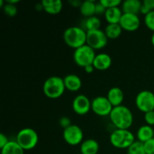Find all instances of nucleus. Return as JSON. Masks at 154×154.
Here are the masks:
<instances>
[{"label": "nucleus", "mask_w": 154, "mask_h": 154, "mask_svg": "<svg viewBox=\"0 0 154 154\" xmlns=\"http://www.w3.org/2000/svg\"><path fill=\"white\" fill-rule=\"evenodd\" d=\"M109 117L112 124L118 129H129L133 123V114L124 105L114 107Z\"/></svg>", "instance_id": "f257e3e1"}, {"label": "nucleus", "mask_w": 154, "mask_h": 154, "mask_svg": "<svg viewBox=\"0 0 154 154\" xmlns=\"http://www.w3.org/2000/svg\"><path fill=\"white\" fill-rule=\"evenodd\" d=\"M63 39L66 45L75 50L87 44V31L78 26H71L63 33Z\"/></svg>", "instance_id": "f03ea898"}, {"label": "nucleus", "mask_w": 154, "mask_h": 154, "mask_svg": "<svg viewBox=\"0 0 154 154\" xmlns=\"http://www.w3.org/2000/svg\"><path fill=\"white\" fill-rule=\"evenodd\" d=\"M66 90L63 78L58 76L48 78L43 84V92L49 99H56L61 97Z\"/></svg>", "instance_id": "7ed1b4c3"}, {"label": "nucleus", "mask_w": 154, "mask_h": 154, "mask_svg": "<svg viewBox=\"0 0 154 154\" xmlns=\"http://www.w3.org/2000/svg\"><path fill=\"white\" fill-rule=\"evenodd\" d=\"M135 141V136L129 129H117L110 136V142L116 148L128 149Z\"/></svg>", "instance_id": "20e7f679"}, {"label": "nucleus", "mask_w": 154, "mask_h": 154, "mask_svg": "<svg viewBox=\"0 0 154 154\" xmlns=\"http://www.w3.org/2000/svg\"><path fill=\"white\" fill-rule=\"evenodd\" d=\"M96 56L95 50L86 44L75 50L73 59L78 66L84 68L89 65H93Z\"/></svg>", "instance_id": "39448f33"}, {"label": "nucleus", "mask_w": 154, "mask_h": 154, "mask_svg": "<svg viewBox=\"0 0 154 154\" xmlns=\"http://www.w3.org/2000/svg\"><path fill=\"white\" fill-rule=\"evenodd\" d=\"M16 141L24 150H29L35 147L38 144V135L34 129L25 128L18 132Z\"/></svg>", "instance_id": "423d86ee"}, {"label": "nucleus", "mask_w": 154, "mask_h": 154, "mask_svg": "<svg viewBox=\"0 0 154 154\" xmlns=\"http://www.w3.org/2000/svg\"><path fill=\"white\" fill-rule=\"evenodd\" d=\"M108 38L102 29L87 32V45L93 50H100L107 45Z\"/></svg>", "instance_id": "0eeeda50"}, {"label": "nucleus", "mask_w": 154, "mask_h": 154, "mask_svg": "<svg viewBox=\"0 0 154 154\" xmlns=\"http://www.w3.org/2000/svg\"><path fill=\"white\" fill-rule=\"evenodd\" d=\"M135 105L144 114L154 110V93L150 90H142L135 98Z\"/></svg>", "instance_id": "6e6552de"}, {"label": "nucleus", "mask_w": 154, "mask_h": 154, "mask_svg": "<svg viewBox=\"0 0 154 154\" xmlns=\"http://www.w3.org/2000/svg\"><path fill=\"white\" fill-rule=\"evenodd\" d=\"M114 107L107 96H97L91 102V109L96 115L100 117L110 116Z\"/></svg>", "instance_id": "1a4fd4ad"}, {"label": "nucleus", "mask_w": 154, "mask_h": 154, "mask_svg": "<svg viewBox=\"0 0 154 154\" xmlns=\"http://www.w3.org/2000/svg\"><path fill=\"white\" fill-rule=\"evenodd\" d=\"M63 138L68 144L71 146H76L81 144L84 139V132L78 126L71 125L63 131Z\"/></svg>", "instance_id": "9d476101"}, {"label": "nucleus", "mask_w": 154, "mask_h": 154, "mask_svg": "<svg viewBox=\"0 0 154 154\" xmlns=\"http://www.w3.org/2000/svg\"><path fill=\"white\" fill-rule=\"evenodd\" d=\"M72 108L78 115H85L91 109V102L85 95H78L72 102Z\"/></svg>", "instance_id": "9b49d317"}, {"label": "nucleus", "mask_w": 154, "mask_h": 154, "mask_svg": "<svg viewBox=\"0 0 154 154\" xmlns=\"http://www.w3.org/2000/svg\"><path fill=\"white\" fill-rule=\"evenodd\" d=\"M119 24L123 30L128 32H134L136 31L139 28L141 21L138 17V15L132 14H123Z\"/></svg>", "instance_id": "f8f14e48"}, {"label": "nucleus", "mask_w": 154, "mask_h": 154, "mask_svg": "<svg viewBox=\"0 0 154 154\" xmlns=\"http://www.w3.org/2000/svg\"><path fill=\"white\" fill-rule=\"evenodd\" d=\"M111 64H112V60H111V57L105 53L96 54L93 63L95 69L99 71L107 70L111 67Z\"/></svg>", "instance_id": "ddd939ff"}, {"label": "nucleus", "mask_w": 154, "mask_h": 154, "mask_svg": "<svg viewBox=\"0 0 154 154\" xmlns=\"http://www.w3.org/2000/svg\"><path fill=\"white\" fill-rule=\"evenodd\" d=\"M107 98L114 108V107L122 105L123 99H124V93L120 87H112L108 90Z\"/></svg>", "instance_id": "4468645a"}, {"label": "nucleus", "mask_w": 154, "mask_h": 154, "mask_svg": "<svg viewBox=\"0 0 154 154\" xmlns=\"http://www.w3.org/2000/svg\"><path fill=\"white\" fill-rule=\"evenodd\" d=\"M45 11L49 14H58L63 9V2L60 0H43L42 2Z\"/></svg>", "instance_id": "2eb2a0df"}, {"label": "nucleus", "mask_w": 154, "mask_h": 154, "mask_svg": "<svg viewBox=\"0 0 154 154\" xmlns=\"http://www.w3.org/2000/svg\"><path fill=\"white\" fill-rule=\"evenodd\" d=\"M65 87L66 90L71 92H77L81 89L82 86V81L79 76L74 74L68 75L63 78Z\"/></svg>", "instance_id": "dca6fc26"}, {"label": "nucleus", "mask_w": 154, "mask_h": 154, "mask_svg": "<svg viewBox=\"0 0 154 154\" xmlns=\"http://www.w3.org/2000/svg\"><path fill=\"white\" fill-rule=\"evenodd\" d=\"M142 2L138 0H126L122 4V11L123 14H136L141 12Z\"/></svg>", "instance_id": "f3484780"}, {"label": "nucleus", "mask_w": 154, "mask_h": 154, "mask_svg": "<svg viewBox=\"0 0 154 154\" xmlns=\"http://www.w3.org/2000/svg\"><path fill=\"white\" fill-rule=\"evenodd\" d=\"M123 14L122 9L119 7L111 8L106 10L105 14V18L108 24H118L120 23V19Z\"/></svg>", "instance_id": "a211bd4d"}, {"label": "nucleus", "mask_w": 154, "mask_h": 154, "mask_svg": "<svg viewBox=\"0 0 154 154\" xmlns=\"http://www.w3.org/2000/svg\"><path fill=\"white\" fill-rule=\"evenodd\" d=\"M81 154H97L99 150V144L93 138L87 139L81 144Z\"/></svg>", "instance_id": "6ab92c4d"}, {"label": "nucleus", "mask_w": 154, "mask_h": 154, "mask_svg": "<svg viewBox=\"0 0 154 154\" xmlns=\"http://www.w3.org/2000/svg\"><path fill=\"white\" fill-rule=\"evenodd\" d=\"M137 138L138 141L142 143L147 142V141L154 138V130L153 127L149 125L141 126L137 132Z\"/></svg>", "instance_id": "aec40b11"}, {"label": "nucleus", "mask_w": 154, "mask_h": 154, "mask_svg": "<svg viewBox=\"0 0 154 154\" xmlns=\"http://www.w3.org/2000/svg\"><path fill=\"white\" fill-rule=\"evenodd\" d=\"M96 3V2L93 0H87V1L82 2V4L80 7V12L81 14L87 18L94 16Z\"/></svg>", "instance_id": "412c9836"}, {"label": "nucleus", "mask_w": 154, "mask_h": 154, "mask_svg": "<svg viewBox=\"0 0 154 154\" xmlns=\"http://www.w3.org/2000/svg\"><path fill=\"white\" fill-rule=\"evenodd\" d=\"M25 150L16 141H9V142L1 149V154H24Z\"/></svg>", "instance_id": "4be33fe9"}, {"label": "nucleus", "mask_w": 154, "mask_h": 154, "mask_svg": "<svg viewBox=\"0 0 154 154\" xmlns=\"http://www.w3.org/2000/svg\"><path fill=\"white\" fill-rule=\"evenodd\" d=\"M123 29L120 24H108L105 27V32L108 39H116L121 35Z\"/></svg>", "instance_id": "5701e85b"}, {"label": "nucleus", "mask_w": 154, "mask_h": 154, "mask_svg": "<svg viewBox=\"0 0 154 154\" xmlns=\"http://www.w3.org/2000/svg\"><path fill=\"white\" fill-rule=\"evenodd\" d=\"M101 20L96 16H92L90 17L86 18L84 20V28L87 31L100 29Z\"/></svg>", "instance_id": "b1692460"}, {"label": "nucleus", "mask_w": 154, "mask_h": 154, "mask_svg": "<svg viewBox=\"0 0 154 154\" xmlns=\"http://www.w3.org/2000/svg\"><path fill=\"white\" fill-rule=\"evenodd\" d=\"M127 154H146L144 143L139 141H135L127 149Z\"/></svg>", "instance_id": "393cba45"}, {"label": "nucleus", "mask_w": 154, "mask_h": 154, "mask_svg": "<svg viewBox=\"0 0 154 154\" xmlns=\"http://www.w3.org/2000/svg\"><path fill=\"white\" fill-rule=\"evenodd\" d=\"M152 11H154V0H144L142 2L140 13L146 15Z\"/></svg>", "instance_id": "a878e982"}, {"label": "nucleus", "mask_w": 154, "mask_h": 154, "mask_svg": "<svg viewBox=\"0 0 154 154\" xmlns=\"http://www.w3.org/2000/svg\"><path fill=\"white\" fill-rule=\"evenodd\" d=\"M2 9L4 13L8 17H14L17 14V8L16 5L5 2Z\"/></svg>", "instance_id": "bb28decb"}, {"label": "nucleus", "mask_w": 154, "mask_h": 154, "mask_svg": "<svg viewBox=\"0 0 154 154\" xmlns=\"http://www.w3.org/2000/svg\"><path fill=\"white\" fill-rule=\"evenodd\" d=\"M144 23L149 29L152 30L154 32V11H152L145 15Z\"/></svg>", "instance_id": "cd10ccee"}, {"label": "nucleus", "mask_w": 154, "mask_h": 154, "mask_svg": "<svg viewBox=\"0 0 154 154\" xmlns=\"http://www.w3.org/2000/svg\"><path fill=\"white\" fill-rule=\"evenodd\" d=\"M100 2L105 7V8H111L119 7L122 2L120 0H100Z\"/></svg>", "instance_id": "c85d7f7f"}, {"label": "nucleus", "mask_w": 154, "mask_h": 154, "mask_svg": "<svg viewBox=\"0 0 154 154\" xmlns=\"http://www.w3.org/2000/svg\"><path fill=\"white\" fill-rule=\"evenodd\" d=\"M146 154H154V138L144 143Z\"/></svg>", "instance_id": "c756f323"}, {"label": "nucleus", "mask_w": 154, "mask_h": 154, "mask_svg": "<svg viewBox=\"0 0 154 154\" xmlns=\"http://www.w3.org/2000/svg\"><path fill=\"white\" fill-rule=\"evenodd\" d=\"M144 120L147 123V125L152 126L154 125V110L149 111L144 114Z\"/></svg>", "instance_id": "7c9ffc66"}, {"label": "nucleus", "mask_w": 154, "mask_h": 154, "mask_svg": "<svg viewBox=\"0 0 154 154\" xmlns=\"http://www.w3.org/2000/svg\"><path fill=\"white\" fill-rule=\"evenodd\" d=\"M107 9L105 8V6L100 2V1L96 3V10H95V14L100 15L104 14L105 15V12H106Z\"/></svg>", "instance_id": "2f4dec72"}, {"label": "nucleus", "mask_w": 154, "mask_h": 154, "mask_svg": "<svg viewBox=\"0 0 154 154\" xmlns=\"http://www.w3.org/2000/svg\"><path fill=\"white\" fill-rule=\"evenodd\" d=\"M60 126L63 128V129H66V128L69 127L72 124V122L71 120L68 117H63L60 119V121H59Z\"/></svg>", "instance_id": "473e14b6"}, {"label": "nucleus", "mask_w": 154, "mask_h": 154, "mask_svg": "<svg viewBox=\"0 0 154 154\" xmlns=\"http://www.w3.org/2000/svg\"><path fill=\"white\" fill-rule=\"evenodd\" d=\"M8 142L9 141L8 139V137L3 133L0 134V148L2 149L4 147Z\"/></svg>", "instance_id": "72a5a7b5"}, {"label": "nucleus", "mask_w": 154, "mask_h": 154, "mask_svg": "<svg viewBox=\"0 0 154 154\" xmlns=\"http://www.w3.org/2000/svg\"><path fill=\"white\" fill-rule=\"evenodd\" d=\"M69 3H70V4L72 5V6H73V7L80 8L81 7V4H82V2L78 1V0H72V1H69Z\"/></svg>", "instance_id": "f704fd0d"}, {"label": "nucleus", "mask_w": 154, "mask_h": 154, "mask_svg": "<svg viewBox=\"0 0 154 154\" xmlns=\"http://www.w3.org/2000/svg\"><path fill=\"white\" fill-rule=\"evenodd\" d=\"M84 69L87 74L93 73V71L95 70V68H94V66H93V65H89V66L84 67Z\"/></svg>", "instance_id": "c9c22d12"}, {"label": "nucleus", "mask_w": 154, "mask_h": 154, "mask_svg": "<svg viewBox=\"0 0 154 154\" xmlns=\"http://www.w3.org/2000/svg\"><path fill=\"white\" fill-rule=\"evenodd\" d=\"M35 9L37 11H42V10H44L43 8V5H42V2L41 3H38V4L35 5Z\"/></svg>", "instance_id": "e433bc0d"}, {"label": "nucleus", "mask_w": 154, "mask_h": 154, "mask_svg": "<svg viewBox=\"0 0 154 154\" xmlns=\"http://www.w3.org/2000/svg\"><path fill=\"white\" fill-rule=\"evenodd\" d=\"M19 2H20L19 0H7V1H6V2L10 3V4H12V5H16V4H17Z\"/></svg>", "instance_id": "4c0bfd02"}, {"label": "nucleus", "mask_w": 154, "mask_h": 154, "mask_svg": "<svg viewBox=\"0 0 154 154\" xmlns=\"http://www.w3.org/2000/svg\"><path fill=\"white\" fill-rule=\"evenodd\" d=\"M151 43H152V45L154 46V32L153 33V35H152V36H151Z\"/></svg>", "instance_id": "58836bf2"}, {"label": "nucleus", "mask_w": 154, "mask_h": 154, "mask_svg": "<svg viewBox=\"0 0 154 154\" xmlns=\"http://www.w3.org/2000/svg\"></svg>", "instance_id": "ea45409f"}]
</instances>
